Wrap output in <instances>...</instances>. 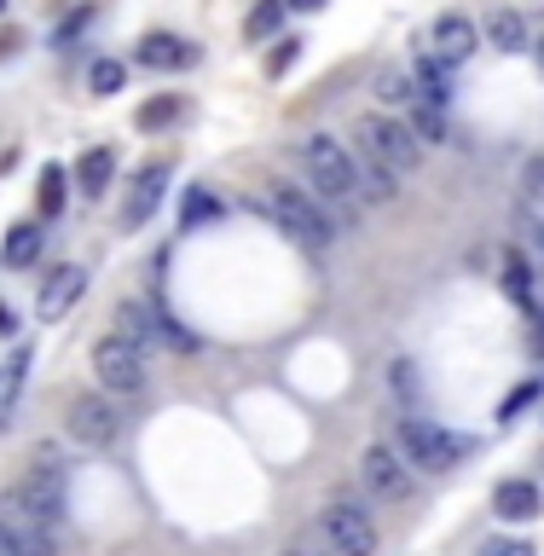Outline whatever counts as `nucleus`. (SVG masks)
Returning a JSON list of instances; mask_svg holds the SVG:
<instances>
[{
    "instance_id": "obj_1",
    "label": "nucleus",
    "mask_w": 544,
    "mask_h": 556,
    "mask_svg": "<svg viewBox=\"0 0 544 556\" xmlns=\"http://www.w3.org/2000/svg\"><path fill=\"white\" fill-rule=\"evenodd\" d=\"M394 452L406 458L412 469H423V476H446L458 458H469L476 452V441L469 434H452V429H441V424H429V417H400L394 424Z\"/></svg>"
},
{
    "instance_id": "obj_2",
    "label": "nucleus",
    "mask_w": 544,
    "mask_h": 556,
    "mask_svg": "<svg viewBox=\"0 0 544 556\" xmlns=\"http://www.w3.org/2000/svg\"><path fill=\"white\" fill-rule=\"evenodd\" d=\"M261 208L278 220V232H290L295 243H307V250H325L330 238H337V220L319 208V198H313L307 186H290V180H273L267 198H261Z\"/></svg>"
},
{
    "instance_id": "obj_3",
    "label": "nucleus",
    "mask_w": 544,
    "mask_h": 556,
    "mask_svg": "<svg viewBox=\"0 0 544 556\" xmlns=\"http://www.w3.org/2000/svg\"><path fill=\"white\" fill-rule=\"evenodd\" d=\"M295 163L307 168V180L319 186V198H325V203H347V198H359V163H354V151H347L342 139H330V134H307L302 146H295Z\"/></svg>"
},
{
    "instance_id": "obj_4",
    "label": "nucleus",
    "mask_w": 544,
    "mask_h": 556,
    "mask_svg": "<svg viewBox=\"0 0 544 556\" xmlns=\"http://www.w3.org/2000/svg\"><path fill=\"white\" fill-rule=\"evenodd\" d=\"M0 510H7V521H17V528H59L64 521V476L52 464H35L24 481L7 486Z\"/></svg>"
},
{
    "instance_id": "obj_5",
    "label": "nucleus",
    "mask_w": 544,
    "mask_h": 556,
    "mask_svg": "<svg viewBox=\"0 0 544 556\" xmlns=\"http://www.w3.org/2000/svg\"><path fill=\"white\" fill-rule=\"evenodd\" d=\"M359 151H371L382 168H394V174H417V163H423V139H417L406 122H394V116H359Z\"/></svg>"
},
{
    "instance_id": "obj_6",
    "label": "nucleus",
    "mask_w": 544,
    "mask_h": 556,
    "mask_svg": "<svg viewBox=\"0 0 544 556\" xmlns=\"http://www.w3.org/2000/svg\"><path fill=\"white\" fill-rule=\"evenodd\" d=\"M93 377H99L104 394H139L151 382V359H146V348L128 342V337H104L93 348Z\"/></svg>"
},
{
    "instance_id": "obj_7",
    "label": "nucleus",
    "mask_w": 544,
    "mask_h": 556,
    "mask_svg": "<svg viewBox=\"0 0 544 556\" xmlns=\"http://www.w3.org/2000/svg\"><path fill=\"white\" fill-rule=\"evenodd\" d=\"M319 539L330 556H377V528L359 504H330L319 516Z\"/></svg>"
},
{
    "instance_id": "obj_8",
    "label": "nucleus",
    "mask_w": 544,
    "mask_h": 556,
    "mask_svg": "<svg viewBox=\"0 0 544 556\" xmlns=\"http://www.w3.org/2000/svg\"><path fill=\"white\" fill-rule=\"evenodd\" d=\"M64 429H69V441H81V446L99 452V446L122 441V412H116V400H104V394H76V400H69Z\"/></svg>"
},
{
    "instance_id": "obj_9",
    "label": "nucleus",
    "mask_w": 544,
    "mask_h": 556,
    "mask_svg": "<svg viewBox=\"0 0 544 556\" xmlns=\"http://www.w3.org/2000/svg\"><path fill=\"white\" fill-rule=\"evenodd\" d=\"M359 481H365V493L382 498V504H406L412 498V464L400 458L394 446H365L359 452Z\"/></svg>"
},
{
    "instance_id": "obj_10",
    "label": "nucleus",
    "mask_w": 544,
    "mask_h": 556,
    "mask_svg": "<svg viewBox=\"0 0 544 556\" xmlns=\"http://www.w3.org/2000/svg\"><path fill=\"white\" fill-rule=\"evenodd\" d=\"M81 290H87V267H76V261L52 267V273L41 278V290H35V319H41V325H59L64 313L81 302Z\"/></svg>"
},
{
    "instance_id": "obj_11",
    "label": "nucleus",
    "mask_w": 544,
    "mask_h": 556,
    "mask_svg": "<svg viewBox=\"0 0 544 556\" xmlns=\"http://www.w3.org/2000/svg\"><path fill=\"white\" fill-rule=\"evenodd\" d=\"M434 52L446 64H469L481 52V24L469 12H441L434 17Z\"/></svg>"
},
{
    "instance_id": "obj_12",
    "label": "nucleus",
    "mask_w": 544,
    "mask_h": 556,
    "mask_svg": "<svg viewBox=\"0 0 544 556\" xmlns=\"http://www.w3.org/2000/svg\"><path fill=\"white\" fill-rule=\"evenodd\" d=\"M163 191H168V163H146L139 168V180H134V191H128V203H122V226H146L151 215H156V203H163Z\"/></svg>"
},
{
    "instance_id": "obj_13",
    "label": "nucleus",
    "mask_w": 544,
    "mask_h": 556,
    "mask_svg": "<svg viewBox=\"0 0 544 556\" xmlns=\"http://www.w3.org/2000/svg\"><path fill=\"white\" fill-rule=\"evenodd\" d=\"M452 70L458 64H446L441 52H417L412 59V81H417V99H429V104H452Z\"/></svg>"
},
{
    "instance_id": "obj_14",
    "label": "nucleus",
    "mask_w": 544,
    "mask_h": 556,
    "mask_svg": "<svg viewBox=\"0 0 544 556\" xmlns=\"http://www.w3.org/2000/svg\"><path fill=\"white\" fill-rule=\"evenodd\" d=\"M498 285H504V295H510L521 313H533V319H539V285H533V267H528V255H521V250H504Z\"/></svg>"
},
{
    "instance_id": "obj_15",
    "label": "nucleus",
    "mask_w": 544,
    "mask_h": 556,
    "mask_svg": "<svg viewBox=\"0 0 544 556\" xmlns=\"http://www.w3.org/2000/svg\"><path fill=\"white\" fill-rule=\"evenodd\" d=\"M41 243H47L41 220H17V226H7V243H0V261H7L12 273H29L35 261H41Z\"/></svg>"
},
{
    "instance_id": "obj_16",
    "label": "nucleus",
    "mask_w": 544,
    "mask_h": 556,
    "mask_svg": "<svg viewBox=\"0 0 544 556\" xmlns=\"http://www.w3.org/2000/svg\"><path fill=\"white\" fill-rule=\"evenodd\" d=\"M134 59L146 64V70H180V64L198 59V47L180 41V35H163V29H156V35H146V41L134 47Z\"/></svg>"
},
{
    "instance_id": "obj_17",
    "label": "nucleus",
    "mask_w": 544,
    "mask_h": 556,
    "mask_svg": "<svg viewBox=\"0 0 544 556\" xmlns=\"http://www.w3.org/2000/svg\"><path fill=\"white\" fill-rule=\"evenodd\" d=\"M29 359H35V348H29V342H17V348H12V359L0 365V434L12 429V412H17V394H24Z\"/></svg>"
},
{
    "instance_id": "obj_18",
    "label": "nucleus",
    "mask_w": 544,
    "mask_h": 556,
    "mask_svg": "<svg viewBox=\"0 0 544 556\" xmlns=\"http://www.w3.org/2000/svg\"><path fill=\"white\" fill-rule=\"evenodd\" d=\"M486 47L493 52H528V17H521L516 7H498V12H486Z\"/></svg>"
},
{
    "instance_id": "obj_19",
    "label": "nucleus",
    "mask_w": 544,
    "mask_h": 556,
    "mask_svg": "<svg viewBox=\"0 0 544 556\" xmlns=\"http://www.w3.org/2000/svg\"><path fill=\"white\" fill-rule=\"evenodd\" d=\"M493 504H498V516H504V521H533V516L544 510V498H539V486H533V481H498Z\"/></svg>"
},
{
    "instance_id": "obj_20",
    "label": "nucleus",
    "mask_w": 544,
    "mask_h": 556,
    "mask_svg": "<svg viewBox=\"0 0 544 556\" xmlns=\"http://www.w3.org/2000/svg\"><path fill=\"white\" fill-rule=\"evenodd\" d=\"M354 163H359V198L365 203H394L400 198V174L394 168H382L371 151H359Z\"/></svg>"
},
{
    "instance_id": "obj_21",
    "label": "nucleus",
    "mask_w": 544,
    "mask_h": 556,
    "mask_svg": "<svg viewBox=\"0 0 544 556\" xmlns=\"http://www.w3.org/2000/svg\"><path fill=\"white\" fill-rule=\"evenodd\" d=\"M76 180H81V191H87V198H104V191H111V180H116V151H111V146H93V151H81V163H76Z\"/></svg>"
},
{
    "instance_id": "obj_22",
    "label": "nucleus",
    "mask_w": 544,
    "mask_h": 556,
    "mask_svg": "<svg viewBox=\"0 0 544 556\" xmlns=\"http://www.w3.org/2000/svg\"><path fill=\"white\" fill-rule=\"evenodd\" d=\"M406 128H412L417 139H423V151H429V146H446V139H452V128H446V111H441V104H429V99H412Z\"/></svg>"
},
{
    "instance_id": "obj_23",
    "label": "nucleus",
    "mask_w": 544,
    "mask_h": 556,
    "mask_svg": "<svg viewBox=\"0 0 544 556\" xmlns=\"http://www.w3.org/2000/svg\"><path fill=\"white\" fill-rule=\"evenodd\" d=\"M116 337H128V342H139V348H146V354H151V348H156V313L146 307V302H122L116 307Z\"/></svg>"
},
{
    "instance_id": "obj_24",
    "label": "nucleus",
    "mask_w": 544,
    "mask_h": 556,
    "mask_svg": "<svg viewBox=\"0 0 544 556\" xmlns=\"http://www.w3.org/2000/svg\"><path fill=\"white\" fill-rule=\"evenodd\" d=\"M284 12H290V0H255V12L243 17V35H250V41H267V35L284 29Z\"/></svg>"
},
{
    "instance_id": "obj_25",
    "label": "nucleus",
    "mask_w": 544,
    "mask_h": 556,
    "mask_svg": "<svg viewBox=\"0 0 544 556\" xmlns=\"http://www.w3.org/2000/svg\"><path fill=\"white\" fill-rule=\"evenodd\" d=\"M377 99L389 104V111H412V99H417V81L406 76V70H382V76H377Z\"/></svg>"
},
{
    "instance_id": "obj_26",
    "label": "nucleus",
    "mask_w": 544,
    "mask_h": 556,
    "mask_svg": "<svg viewBox=\"0 0 544 556\" xmlns=\"http://www.w3.org/2000/svg\"><path fill=\"white\" fill-rule=\"evenodd\" d=\"M35 208H41V220H52L64 208V168L47 163L41 168V186H35Z\"/></svg>"
},
{
    "instance_id": "obj_27",
    "label": "nucleus",
    "mask_w": 544,
    "mask_h": 556,
    "mask_svg": "<svg viewBox=\"0 0 544 556\" xmlns=\"http://www.w3.org/2000/svg\"><path fill=\"white\" fill-rule=\"evenodd\" d=\"M139 128L146 134H156V128H168V122H180V93H156L151 104H139Z\"/></svg>"
},
{
    "instance_id": "obj_28",
    "label": "nucleus",
    "mask_w": 544,
    "mask_h": 556,
    "mask_svg": "<svg viewBox=\"0 0 544 556\" xmlns=\"http://www.w3.org/2000/svg\"><path fill=\"white\" fill-rule=\"evenodd\" d=\"M122 81H128V64H116V59H93V70H87V87H93L99 99L122 93Z\"/></svg>"
},
{
    "instance_id": "obj_29",
    "label": "nucleus",
    "mask_w": 544,
    "mask_h": 556,
    "mask_svg": "<svg viewBox=\"0 0 544 556\" xmlns=\"http://www.w3.org/2000/svg\"><path fill=\"white\" fill-rule=\"evenodd\" d=\"M215 215H226V208H220V198H208V191L198 186V191H191V198H186L180 232H191V226H203V220H215Z\"/></svg>"
},
{
    "instance_id": "obj_30",
    "label": "nucleus",
    "mask_w": 544,
    "mask_h": 556,
    "mask_svg": "<svg viewBox=\"0 0 544 556\" xmlns=\"http://www.w3.org/2000/svg\"><path fill=\"white\" fill-rule=\"evenodd\" d=\"M521 191H528V203L544 208V156H528V163H521Z\"/></svg>"
},
{
    "instance_id": "obj_31",
    "label": "nucleus",
    "mask_w": 544,
    "mask_h": 556,
    "mask_svg": "<svg viewBox=\"0 0 544 556\" xmlns=\"http://www.w3.org/2000/svg\"><path fill=\"white\" fill-rule=\"evenodd\" d=\"M302 47H307V41H295V35H290V41H278V52L267 59V76H284V70L302 59Z\"/></svg>"
},
{
    "instance_id": "obj_32",
    "label": "nucleus",
    "mask_w": 544,
    "mask_h": 556,
    "mask_svg": "<svg viewBox=\"0 0 544 556\" xmlns=\"http://www.w3.org/2000/svg\"><path fill=\"white\" fill-rule=\"evenodd\" d=\"M533 394H539V382H521V389H516V394L498 406V424H510V417H516L521 406H533Z\"/></svg>"
},
{
    "instance_id": "obj_33",
    "label": "nucleus",
    "mask_w": 544,
    "mask_h": 556,
    "mask_svg": "<svg viewBox=\"0 0 544 556\" xmlns=\"http://www.w3.org/2000/svg\"><path fill=\"white\" fill-rule=\"evenodd\" d=\"M476 556H533V545H521V539H486Z\"/></svg>"
},
{
    "instance_id": "obj_34",
    "label": "nucleus",
    "mask_w": 544,
    "mask_h": 556,
    "mask_svg": "<svg viewBox=\"0 0 544 556\" xmlns=\"http://www.w3.org/2000/svg\"><path fill=\"white\" fill-rule=\"evenodd\" d=\"M0 556H29V551H24V533H17L7 516H0Z\"/></svg>"
},
{
    "instance_id": "obj_35",
    "label": "nucleus",
    "mask_w": 544,
    "mask_h": 556,
    "mask_svg": "<svg viewBox=\"0 0 544 556\" xmlns=\"http://www.w3.org/2000/svg\"><path fill=\"white\" fill-rule=\"evenodd\" d=\"M12 330H17V319H12V307L0 302V337H12Z\"/></svg>"
},
{
    "instance_id": "obj_36",
    "label": "nucleus",
    "mask_w": 544,
    "mask_h": 556,
    "mask_svg": "<svg viewBox=\"0 0 544 556\" xmlns=\"http://www.w3.org/2000/svg\"><path fill=\"white\" fill-rule=\"evenodd\" d=\"M290 7H295V12H319L325 0H290Z\"/></svg>"
},
{
    "instance_id": "obj_37",
    "label": "nucleus",
    "mask_w": 544,
    "mask_h": 556,
    "mask_svg": "<svg viewBox=\"0 0 544 556\" xmlns=\"http://www.w3.org/2000/svg\"><path fill=\"white\" fill-rule=\"evenodd\" d=\"M533 243H539V255H544V220H533Z\"/></svg>"
},
{
    "instance_id": "obj_38",
    "label": "nucleus",
    "mask_w": 544,
    "mask_h": 556,
    "mask_svg": "<svg viewBox=\"0 0 544 556\" xmlns=\"http://www.w3.org/2000/svg\"><path fill=\"white\" fill-rule=\"evenodd\" d=\"M533 52H539V64H544V35H539V47H533Z\"/></svg>"
},
{
    "instance_id": "obj_39",
    "label": "nucleus",
    "mask_w": 544,
    "mask_h": 556,
    "mask_svg": "<svg viewBox=\"0 0 544 556\" xmlns=\"http://www.w3.org/2000/svg\"><path fill=\"white\" fill-rule=\"evenodd\" d=\"M284 556H307V551H284Z\"/></svg>"
},
{
    "instance_id": "obj_40",
    "label": "nucleus",
    "mask_w": 544,
    "mask_h": 556,
    "mask_svg": "<svg viewBox=\"0 0 544 556\" xmlns=\"http://www.w3.org/2000/svg\"><path fill=\"white\" fill-rule=\"evenodd\" d=\"M0 12H7V0H0Z\"/></svg>"
}]
</instances>
